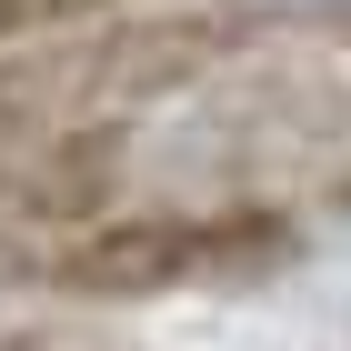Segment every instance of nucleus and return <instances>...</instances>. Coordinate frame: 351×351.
I'll use <instances>...</instances> for the list:
<instances>
[{"label": "nucleus", "instance_id": "nucleus-1", "mask_svg": "<svg viewBox=\"0 0 351 351\" xmlns=\"http://www.w3.org/2000/svg\"><path fill=\"white\" fill-rule=\"evenodd\" d=\"M301 251V221L271 201H161V211H110L90 231L40 251V291L71 301H171L201 281H261Z\"/></svg>", "mask_w": 351, "mask_h": 351}, {"label": "nucleus", "instance_id": "nucleus-2", "mask_svg": "<svg viewBox=\"0 0 351 351\" xmlns=\"http://www.w3.org/2000/svg\"><path fill=\"white\" fill-rule=\"evenodd\" d=\"M331 211H351V171H331Z\"/></svg>", "mask_w": 351, "mask_h": 351}]
</instances>
